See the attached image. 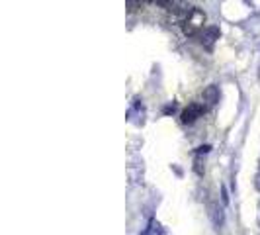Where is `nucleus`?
<instances>
[{
    "label": "nucleus",
    "instance_id": "obj_1",
    "mask_svg": "<svg viewBox=\"0 0 260 235\" xmlns=\"http://www.w3.org/2000/svg\"><path fill=\"white\" fill-rule=\"evenodd\" d=\"M203 24H205V14L200 10V8H192V12H190V16H188V20L184 22V34L186 35H198L202 30H203Z\"/></svg>",
    "mask_w": 260,
    "mask_h": 235
},
{
    "label": "nucleus",
    "instance_id": "obj_2",
    "mask_svg": "<svg viewBox=\"0 0 260 235\" xmlns=\"http://www.w3.org/2000/svg\"><path fill=\"white\" fill-rule=\"evenodd\" d=\"M207 210H209V220H211L213 228H215L217 232H221L223 226H225V212H223V208H221L217 202H211V204L207 206Z\"/></svg>",
    "mask_w": 260,
    "mask_h": 235
},
{
    "label": "nucleus",
    "instance_id": "obj_3",
    "mask_svg": "<svg viewBox=\"0 0 260 235\" xmlns=\"http://www.w3.org/2000/svg\"><path fill=\"white\" fill-rule=\"evenodd\" d=\"M203 112H205L203 104H190V106L182 112V124H194Z\"/></svg>",
    "mask_w": 260,
    "mask_h": 235
},
{
    "label": "nucleus",
    "instance_id": "obj_4",
    "mask_svg": "<svg viewBox=\"0 0 260 235\" xmlns=\"http://www.w3.org/2000/svg\"><path fill=\"white\" fill-rule=\"evenodd\" d=\"M215 39H219V28H215V26L205 28V30H203V34H202V41H203L207 47H211Z\"/></svg>",
    "mask_w": 260,
    "mask_h": 235
},
{
    "label": "nucleus",
    "instance_id": "obj_5",
    "mask_svg": "<svg viewBox=\"0 0 260 235\" xmlns=\"http://www.w3.org/2000/svg\"><path fill=\"white\" fill-rule=\"evenodd\" d=\"M203 102L207 104V106H215L217 102H219V88L217 86H207L205 90H203Z\"/></svg>",
    "mask_w": 260,
    "mask_h": 235
},
{
    "label": "nucleus",
    "instance_id": "obj_6",
    "mask_svg": "<svg viewBox=\"0 0 260 235\" xmlns=\"http://www.w3.org/2000/svg\"><path fill=\"white\" fill-rule=\"evenodd\" d=\"M125 6L129 8V12H135L137 8H141V6H143V2H139V0H127V2H125Z\"/></svg>",
    "mask_w": 260,
    "mask_h": 235
},
{
    "label": "nucleus",
    "instance_id": "obj_7",
    "mask_svg": "<svg viewBox=\"0 0 260 235\" xmlns=\"http://www.w3.org/2000/svg\"><path fill=\"white\" fill-rule=\"evenodd\" d=\"M255 184H257V188L260 190V172L257 174V178H255Z\"/></svg>",
    "mask_w": 260,
    "mask_h": 235
}]
</instances>
